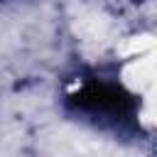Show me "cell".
<instances>
[{
  "label": "cell",
  "instance_id": "obj_1",
  "mask_svg": "<svg viewBox=\"0 0 157 157\" xmlns=\"http://www.w3.org/2000/svg\"><path fill=\"white\" fill-rule=\"evenodd\" d=\"M66 105L76 113H86L91 118H103L115 125L135 123V96L128 93L120 83L110 81H88L78 91L66 98Z\"/></svg>",
  "mask_w": 157,
  "mask_h": 157
}]
</instances>
